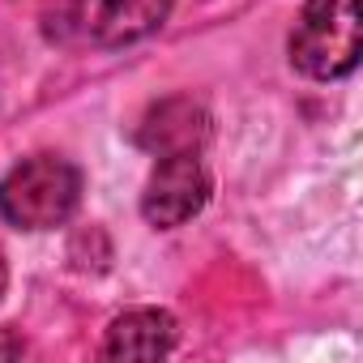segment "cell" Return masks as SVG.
Returning <instances> with one entry per match:
<instances>
[{"label": "cell", "mask_w": 363, "mask_h": 363, "mask_svg": "<svg viewBox=\"0 0 363 363\" xmlns=\"http://www.w3.org/2000/svg\"><path fill=\"white\" fill-rule=\"evenodd\" d=\"M210 137V116L189 103V99H167L150 111V120L141 124L137 141L150 154H171V150H201Z\"/></svg>", "instance_id": "obj_6"}, {"label": "cell", "mask_w": 363, "mask_h": 363, "mask_svg": "<svg viewBox=\"0 0 363 363\" xmlns=\"http://www.w3.org/2000/svg\"><path fill=\"white\" fill-rule=\"evenodd\" d=\"M26 346L18 342V337H0V354H5V359H13V354H22Z\"/></svg>", "instance_id": "obj_7"}, {"label": "cell", "mask_w": 363, "mask_h": 363, "mask_svg": "<svg viewBox=\"0 0 363 363\" xmlns=\"http://www.w3.org/2000/svg\"><path fill=\"white\" fill-rule=\"evenodd\" d=\"M5 282H9V265H5V252H0V295H5Z\"/></svg>", "instance_id": "obj_8"}, {"label": "cell", "mask_w": 363, "mask_h": 363, "mask_svg": "<svg viewBox=\"0 0 363 363\" xmlns=\"http://www.w3.org/2000/svg\"><path fill=\"white\" fill-rule=\"evenodd\" d=\"M82 201V171L56 154H35L0 179V218L22 231H52Z\"/></svg>", "instance_id": "obj_2"}, {"label": "cell", "mask_w": 363, "mask_h": 363, "mask_svg": "<svg viewBox=\"0 0 363 363\" xmlns=\"http://www.w3.org/2000/svg\"><path fill=\"white\" fill-rule=\"evenodd\" d=\"M363 48L359 0H308L286 39L291 65L312 82H337L354 73Z\"/></svg>", "instance_id": "obj_1"}, {"label": "cell", "mask_w": 363, "mask_h": 363, "mask_svg": "<svg viewBox=\"0 0 363 363\" xmlns=\"http://www.w3.org/2000/svg\"><path fill=\"white\" fill-rule=\"evenodd\" d=\"M210 201V171L201 162V150H171L158 154L145 193H141V214L150 227L171 231L197 218Z\"/></svg>", "instance_id": "obj_3"}, {"label": "cell", "mask_w": 363, "mask_h": 363, "mask_svg": "<svg viewBox=\"0 0 363 363\" xmlns=\"http://www.w3.org/2000/svg\"><path fill=\"white\" fill-rule=\"evenodd\" d=\"M171 13V0H69L65 35L90 48H128L154 35Z\"/></svg>", "instance_id": "obj_4"}, {"label": "cell", "mask_w": 363, "mask_h": 363, "mask_svg": "<svg viewBox=\"0 0 363 363\" xmlns=\"http://www.w3.org/2000/svg\"><path fill=\"white\" fill-rule=\"evenodd\" d=\"M175 346V320L162 308H133L107 325L103 359H162Z\"/></svg>", "instance_id": "obj_5"}]
</instances>
